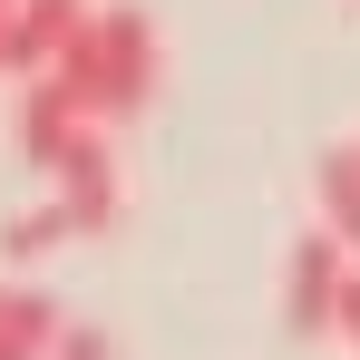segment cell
Here are the masks:
<instances>
[{"mask_svg": "<svg viewBox=\"0 0 360 360\" xmlns=\"http://www.w3.org/2000/svg\"><path fill=\"white\" fill-rule=\"evenodd\" d=\"M341 292H351V243L331 224H311L292 243V273H283V331L292 341H331L341 331Z\"/></svg>", "mask_w": 360, "mask_h": 360, "instance_id": "6da1fadb", "label": "cell"}, {"mask_svg": "<svg viewBox=\"0 0 360 360\" xmlns=\"http://www.w3.org/2000/svg\"><path fill=\"white\" fill-rule=\"evenodd\" d=\"M146 98H156V30H146V10H98V108L136 117Z\"/></svg>", "mask_w": 360, "mask_h": 360, "instance_id": "7a4b0ae2", "label": "cell"}, {"mask_svg": "<svg viewBox=\"0 0 360 360\" xmlns=\"http://www.w3.org/2000/svg\"><path fill=\"white\" fill-rule=\"evenodd\" d=\"M78 136H98V117H88V98L68 88V78H20V156L49 176Z\"/></svg>", "mask_w": 360, "mask_h": 360, "instance_id": "3957f363", "label": "cell"}, {"mask_svg": "<svg viewBox=\"0 0 360 360\" xmlns=\"http://www.w3.org/2000/svg\"><path fill=\"white\" fill-rule=\"evenodd\" d=\"M49 185H59V205L78 214V234H108L117 224V205H127V185H117V156H108V136H78L59 166H49Z\"/></svg>", "mask_w": 360, "mask_h": 360, "instance_id": "277c9868", "label": "cell"}, {"mask_svg": "<svg viewBox=\"0 0 360 360\" xmlns=\"http://www.w3.org/2000/svg\"><path fill=\"white\" fill-rule=\"evenodd\" d=\"M88 30H98L88 0H20V78H49Z\"/></svg>", "mask_w": 360, "mask_h": 360, "instance_id": "5b68a950", "label": "cell"}, {"mask_svg": "<svg viewBox=\"0 0 360 360\" xmlns=\"http://www.w3.org/2000/svg\"><path fill=\"white\" fill-rule=\"evenodd\" d=\"M59 341H68V321H59L49 292H10L0 302V360H59Z\"/></svg>", "mask_w": 360, "mask_h": 360, "instance_id": "8992f818", "label": "cell"}, {"mask_svg": "<svg viewBox=\"0 0 360 360\" xmlns=\"http://www.w3.org/2000/svg\"><path fill=\"white\" fill-rule=\"evenodd\" d=\"M311 185H321V224L360 253V146H331V156L311 166Z\"/></svg>", "mask_w": 360, "mask_h": 360, "instance_id": "52a82bcc", "label": "cell"}, {"mask_svg": "<svg viewBox=\"0 0 360 360\" xmlns=\"http://www.w3.org/2000/svg\"><path fill=\"white\" fill-rule=\"evenodd\" d=\"M68 234H78V214H68L59 195H49L39 214H20V224H10V234H0V243H10V263H39V253H59Z\"/></svg>", "mask_w": 360, "mask_h": 360, "instance_id": "ba28073f", "label": "cell"}, {"mask_svg": "<svg viewBox=\"0 0 360 360\" xmlns=\"http://www.w3.org/2000/svg\"><path fill=\"white\" fill-rule=\"evenodd\" d=\"M0 78H20V0L0 10Z\"/></svg>", "mask_w": 360, "mask_h": 360, "instance_id": "9c48e42d", "label": "cell"}, {"mask_svg": "<svg viewBox=\"0 0 360 360\" xmlns=\"http://www.w3.org/2000/svg\"><path fill=\"white\" fill-rule=\"evenodd\" d=\"M59 360H117V351H108V331H68V341H59Z\"/></svg>", "mask_w": 360, "mask_h": 360, "instance_id": "30bf717a", "label": "cell"}, {"mask_svg": "<svg viewBox=\"0 0 360 360\" xmlns=\"http://www.w3.org/2000/svg\"><path fill=\"white\" fill-rule=\"evenodd\" d=\"M341 341L360 351V273H351V292H341Z\"/></svg>", "mask_w": 360, "mask_h": 360, "instance_id": "8fae6325", "label": "cell"}, {"mask_svg": "<svg viewBox=\"0 0 360 360\" xmlns=\"http://www.w3.org/2000/svg\"><path fill=\"white\" fill-rule=\"evenodd\" d=\"M0 10H10V0H0Z\"/></svg>", "mask_w": 360, "mask_h": 360, "instance_id": "7c38bea8", "label": "cell"}, {"mask_svg": "<svg viewBox=\"0 0 360 360\" xmlns=\"http://www.w3.org/2000/svg\"><path fill=\"white\" fill-rule=\"evenodd\" d=\"M0 302H10V292H0Z\"/></svg>", "mask_w": 360, "mask_h": 360, "instance_id": "4fadbf2b", "label": "cell"}]
</instances>
